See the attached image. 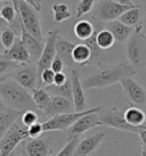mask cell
<instances>
[{
  "instance_id": "1",
  "label": "cell",
  "mask_w": 146,
  "mask_h": 156,
  "mask_svg": "<svg viewBox=\"0 0 146 156\" xmlns=\"http://www.w3.org/2000/svg\"><path fill=\"white\" fill-rule=\"evenodd\" d=\"M136 74L137 71L129 63H118L114 65L102 67L99 72L85 79L82 84L85 89H103L121 83L123 80L133 78Z\"/></svg>"
},
{
  "instance_id": "2",
  "label": "cell",
  "mask_w": 146,
  "mask_h": 156,
  "mask_svg": "<svg viewBox=\"0 0 146 156\" xmlns=\"http://www.w3.org/2000/svg\"><path fill=\"white\" fill-rule=\"evenodd\" d=\"M0 98L5 105L22 112L38 109L30 91L10 78L0 79Z\"/></svg>"
},
{
  "instance_id": "3",
  "label": "cell",
  "mask_w": 146,
  "mask_h": 156,
  "mask_svg": "<svg viewBox=\"0 0 146 156\" xmlns=\"http://www.w3.org/2000/svg\"><path fill=\"white\" fill-rule=\"evenodd\" d=\"M143 29V25L137 26L126 44V56L137 72L146 69V34Z\"/></svg>"
},
{
  "instance_id": "4",
  "label": "cell",
  "mask_w": 146,
  "mask_h": 156,
  "mask_svg": "<svg viewBox=\"0 0 146 156\" xmlns=\"http://www.w3.org/2000/svg\"><path fill=\"white\" fill-rule=\"evenodd\" d=\"M12 1L16 8L17 18L21 21L22 25L41 42H46L38 10L25 0H12Z\"/></svg>"
},
{
  "instance_id": "5",
  "label": "cell",
  "mask_w": 146,
  "mask_h": 156,
  "mask_svg": "<svg viewBox=\"0 0 146 156\" xmlns=\"http://www.w3.org/2000/svg\"><path fill=\"white\" fill-rule=\"evenodd\" d=\"M29 138L27 126H24L20 119L0 139V156H9Z\"/></svg>"
},
{
  "instance_id": "6",
  "label": "cell",
  "mask_w": 146,
  "mask_h": 156,
  "mask_svg": "<svg viewBox=\"0 0 146 156\" xmlns=\"http://www.w3.org/2000/svg\"><path fill=\"white\" fill-rule=\"evenodd\" d=\"M103 109L104 106H97V107L88 108L83 112H73L57 115V116L52 117L45 123H42L43 130H45V132H52V131H65L66 132L82 116H85L87 114H90V113H100Z\"/></svg>"
},
{
  "instance_id": "7",
  "label": "cell",
  "mask_w": 146,
  "mask_h": 156,
  "mask_svg": "<svg viewBox=\"0 0 146 156\" xmlns=\"http://www.w3.org/2000/svg\"><path fill=\"white\" fill-rule=\"evenodd\" d=\"M99 119L102 121L103 126H108L112 129H116V130L123 131V132H128V133H136L138 134L141 131L145 128L144 126H130L125 119V112H122L121 109L116 108V107H111V108L104 109L100 113H98Z\"/></svg>"
},
{
  "instance_id": "8",
  "label": "cell",
  "mask_w": 146,
  "mask_h": 156,
  "mask_svg": "<svg viewBox=\"0 0 146 156\" xmlns=\"http://www.w3.org/2000/svg\"><path fill=\"white\" fill-rule=\"evenodd\" d=\"M131 8L133 7L122 6L112 0H100L94 8L93 20H96L104 24L114 22V21H118L126 12H128Z\"/></svg>"
},
{
  "instance_id": "9",
  "label": "cell",
  "mask_w": 146,
  "mask_h": 156,
  "mask_svg": "<svg viewBox=\"0 0 146 156\" xmlns=\"http://www.w3.org/2000/svg\"><path fill=\"white\" fill-rule=\"evenodd\" d=\"M6 78L13 79L14 81H16L20 86L30 92L40 88V75L37 64H26L18 66Z\"/></svg>"
},
{
  "instance_id": "10",
  "label": "cell",
  "mask_w": 146,
  "mask_h": 156,
  "mask_svg": "<svg viewBox=\"0 0 146 156\" xmlns=\"http://www.w3.org/2000/svg\"><path fill=\"white\" fill-rule=\"evenodd\" d=\"M52 140V136L46 134L35 139L29 138L18 149L20 156H52L54 152Z\"/></svg>"
},
{
  "instance_id": "11",
  "label": "cell",
  "mask_w": 146,
  "mask_h": 156,
  "mask_svg": "<svg viewBox=\"0 0 146 156\" xmlns=\"http://www.w3.org/2000/svg\"><path fill=\"white\" fill-rule=\"evenodd\" d=\"M126 101L131 107H146V90L133 78H128L120 83Z\"/></svg>"
},
{
  "instance_id": "12",
  "label": "cell",
  "mask_w": 146,
  "mask_h": 156,
  "mask_svg": "<svg viewBox=\"0 0 146 156\" xmlns=\"http://www.w3.org/2000/svg\"><path fill=\"white\" fill-rule=\"evenodd\" d=\"M60 38L58 34V30H52L48 32L47 38H46V42H45V48L41 54V57L39 58L37 62V67L39 71V75L42 73L45 69H50L54 59L56 58L57 54H56V44L57 40Z\"/></svg>"
},
{
  "instance_id": "13",
  "label": "cell",
  "mask_w": 146,
  "mask_h": 156,
  "mask_svg": "<svg viewBox=\"0 0 146 156\" xmlns=\"http://www.w3.org/2000/svg\"><path fill=\"white\" fill-rule=\"evenodd\" d=\"M98 126H103L102 121L99 119L98 113H90L87 114L81 119H79L74 124H73L69 130L66 131V138L68 141L72 140L75 138H80V136L86 133L87 131L98 128Z\"/></svg>"
},
{
  "instance_id": "14",
  "label": "cell",
  "mask_w": 146,
  "mask_h": 156,
  "mask_svg": "<svg viewBox=\"0 0 146 156\" xmlns=\"http://www.w3.org/2000/svg\"><path fill=\"white\" fill-rule=\"evenodd\" d=\"M1 58L6 61L15 62L20 65H26V64H33L31 56L25 46L23 44L21 38H17L13 44V47L9 49H5L1 54Z\"/></svg>"
},
{
  "instance_id": "15",
  "label": "cell",
  "mask_w": 146,
  "mask_h": 156,
  "mask_svg": "<svg viewBox=\"0 0 146 156\" xmlns=\"http://www.w3.org/2000/svg\"><path fill=\"white\" fill-rule=\"evenodd\" d=\"M104 139H105V132L90 134L83 139H80L77 149L74 152V156H93L97 152Z\"/></svg>"
},
{
  "instance_id": "16",
  "label": "cell",
  "mask_w": 146,
  "mask_h": 156,
  "mask_svg": "<svg viewBox=\"0 0 146 156\" xmlns=\"http://www.w3.org/2000/svg\"><path fill=\"white\" fill-rule=\"evenodd\" d=\"M70 80L72 83V95H73V104L75 112H83L87 111V100L85 95V88L82 84L79 73L75 69L70 72Z\"/></svg>"
},
{
  "instance_id": "17",
  "label": "cell",
  "mask_w": 146,
  "mask_h": 156,
  "mask_svg": "<svg viewBox=\"0 0 146 156\" xmlns=\"http://www.w3.org/2000/svg\"><path fill=\"white\" fill-rule=\"evenodd\" d=\"M21 22V21H20ZM21 27V40L23 44L25 46V48L27 49V51L30 54L31 59L33 64H37V62L39 61V58L41 57V54L43 51V48H45V42H41L40 40H38L35 35H32L26 30L24 26L20 25Z\"/></svg>"
},
{
  "instance_id": "18",
  "label": "cell",
  "mask_w": 146,
  "mask_h": 156,
  "mask_svg": "<svg viewBox=\"0 0 146 156\" xmlns=\"http://www.w3.org/2000/svg\"><path fill=\"white\" fill-rule=\"evenodd\" d=\"M73 112H75V108H74V104H73L72 100L66 99L64 97H60V96H52L50 104L45 109L43 114L52 119V117L57 116V115Z\"/></svg>"
},
{
  "instance_id": "19",
  "label": "cell",
  "mask_w": 146,
  "mask_h": 156,
  "mask_svg": "<svg viewBox=\"0 0 146 156\" xmlns=\"http://www.w3.org/2000/svg\"><path fill=\"white\" fill-rule=\"evenodd\" d=\"M22 111L12 108L0 101V136L2 137L10 126L15 124L23 115Z\"/></svg>"
},
{
  "instance_id": "20",
  "label": "cell",
  "mask_w": 146,
  "mask_h": 156,
  "mask_svg": "<svg viewBox=\"0 0 146 156\" xmlns=\"http://www.w3.org/2000/svg\"><path fill=\"white\" fill-rule=\"evenodd\" d=\"M104 26L114 35L115 41L119 44H125V42L127 44V41L133 35L135 29H136V27H130V26L121 23L119 20L114 21V22L106 23V24H104Z\"/></svg>"
},
{
  "instance_id": "21",
  "label": "cell",
  "mask_w": 146,
  "mask_h": 156,
  "mask_svg": "<svg viewBox=\"0 0 146 156\" xmlns=\"http://www.w3.org/2000/svg\"><path fill=\"white\" fill-rule=\"evenodd\" d=\"M74 47H75V44H72L69 40L62 38V37H60L58 40H57V44H56V54H57V57L63 61L65 67L71 69L75 64L74 61H73V56H72Z\"/></svg>"
},
{
  "instance_id": "22",
  "label": "cell",
  "mask_w": 146,
  "mask_h": 156,
  "mask_svg": "<svg viewBox=\"0 0 146 156\" xmlns=\"http://www.w3.org/2000/svg\"><path fill=\"white\" fill-rule=\"evenodd\" d=\"M142 6L141 5H137L136 7L129 9L128 12H126L120 18L119 21L121 23H123L126 25L130 26V27H137L139 25H143L142 24Z\"/></svg>"
},
{
  "instance_id": "23",
  "label": "cell",
  "mask_w": 146,
  "mask_h": 156,
  "mask_svg": "<svg viewBox=\"0 0 146 156\" xmlns=\"http://www.w3.org/2000/svg\"><path fill=\"white\" fill-rule=\"evenodd\" d=\"M73 30H74L75 37L83 42V41H86L93 37V34L95 33V25L94 23L88 21V20H80L74 25Z\"/></svg>"
},
{
  "instance_id": "24",
  "label": "cell",
  "mask_w": 146,
  "mask_h": 156,
  "mask_svg": "<svg viewBox=\"0 0 146 156\" xmlns=\"http://www.w3.org/2000/svg\"><path fill=\"white\" fill-rule=\"evenodd\" d=\"M72 56L75 64L82 66L89 65L91 61V50L87 44L82 42V44H75Z\"/></svg>"
},
{
  "instance_id": "25",
  "label": "cell",
  "mask_w": 146,
  "mask_h": 156,
  "mask_svg": "<svg viewBox=\"0 0 146 156\" xmlns=\"http://www.w3.org/2000/svg\"><path fill=\"white\" fill-rule=\"evenodd\" d=\"M125 119L130 126H144L146 121V113L139 107H129L125 111Z\"/></svg>"
},
{
  "instance_id": "26",
  "label": "cell",
  "mask_w": 146,
  "mask_h": 156,
  "mask_svg": "<svg viewBox=\"0 0 146 156\" xmlns=\"http://www.w3.org/2000/svg\"><path fill=\"white\" fill-rule=\"evenodd\" d=\"M33 101H35V106L39 111L45 112V109L48 107V105L50 104L52 100V95L48 92L45 88H38L35 91L31 92Z\"/></svg>"
},
{
  "instance_id": "27",
  "label": "cell",
  "mask_w": 146,
  "mask_h": 156,
  "mask_svg": "<svg viewBox=\"0 0 146 156\" xmlns=\"http://www.w3.org/2000/svg\"><path fill=\"white\" fill-rule=\"evenodd\" d=\"M46 90L52 96H60V97H64L66 99H70L73 101V95H72V83L71 80L69 79V81L63 84V86H49V87L45 88Z\"/></svg>"
},
{
  "instance_id": "28",
  "label": "cell",
  "mask_w": 146,
  "mask_h": 156,
  "mask_svg": "<svg viewBox=\"0 0 146 156\" xmlns=\"http://www.w3.org/2000/svg\"><path fill=\"white\" fill-rule=\"evenodd\" d=\"M0 15L2 21L8 23L9 25H12L16 20H17V12L14 6L13 1H5L1 2V10H0Z\"/></svg>"
},
{
  "instance_id": "29",
  "label": "cell",
  "mask_w": 146,
  "mask_h": 156,
  "mask_svg": "<svg viewBox=\"0 0 146 156\" xmlns=\"http://www.w3.org/2000/svg\"><path fill=\"white\" fill-rule=\"evenodd\" d=\"M52 10L54 13V21L56 23H62L69 20L72 15L69 9V6L64 2H57L52 6Z\"/></svg>"
},
{
  "instance_id": "30",
  "label": "cell",
  "mask_w": 146,
  "mask_h": 156,
  "mask_svg": "<svg viewBox=\"0 0 146 156\" xmlns=\"http://www.w3.org/2000/svg\"><path fill=\"white\" fill-rule=\"evenodd\" d=\"M17 40V34L14 31L12 26H2L1 30V44L4 46L5 49H9L13 47L15 41Z\"/></svg>"
},
{
  "instance_id": "31",
  "label": "cell",
  "mask_w": 146,
  "mask_h": 156,
  "mask_svg": "<svg viewBox=\"0 0 146 156\" xmlns=\"http://www.w3.org/2000/svg\"><path fill=\"white\" fill-rule=\"evenodd\" d=\"M95 2H96V0H80L77 6V9H75V12H77L75 16L78 18H80L83 15H87L90 12H93Z\"/></svg>"
},
{
  "instance_id": "32",
  "label": "cell",
  "mask_w": 146,
  "mask_h": 156,
  "mask_svg": "<svg viewBox=\"0 0 146 156\" xmlns=\"http://www.w3.org/2000/svg\"><path fill=\"white\" fill-rule=\"evenodd\" d=\"M80 141V138L72 139L66 143V145L63 146V148L60 149V152L57 153L55 156H74V152L77 149L78 144Z\"/></svg>"
},
{
  "instance_id": "33",
  "label": "cell",
  "mask_w": 146,
  "mask_h": 156,
  "mask_svg": "<svg viewBox=\"0 0 146 156\" xmlns=\"http://www.w3.org/2000/svg\"><path fill=\"white\" fill-rule=\"evenodd\" d=\"M56 73L52 69H45L42 73H40V88H46L53 86L55 82Z\"/></svg>"
},
{
  "instance_id": "34",
  "label": "cell",
  "mask_w": 146,
  "mask_h": 156,
  "mask_svg": "<svg viewBox=\"0 0 146 156\" xmlns=\"http://www.w3.org/2000/svg\"><path fill=\"white\" fill-rule=\"evenodd\" d=\"M38 119L39 116L35 111H26V112L23 113V115L21 117V121L24 126L29 128V126L38 123Z\"/></svg>"
},
{
  "instance_id": "35",
  "label": "cell",
  "mask_w": 146,
  "mask_h": 156,
  "mask_svg": "<svg viewBox=\"0 0 146 156\" xmlns=\"http://www.w3.org/2000/svg\"><path fill=\"white\" fill-rule=\"evenodd\" d=\"M27 132H29V137L32 139H35V138H39V137H41L42 133H45V130H43V124L42 123H35L33 126H31L27 128Z\"/></svg>"
},
{
  "instance_id": "36",
  "label": "cell",
  "mask_w": 146,
  "mask_h": 156,
  "mask_svg": "<svg viewBox=\"0 0 146 156\" xmlns=\"http://www.w3.org/2000/svg\"><path fill=\"white\" fill-rule=\"evenodd\" d=\"M69 79H70V75H66L64 72L56 73L54 84H55V86H58V87H60V86H63V84H65V83L69 81Z\"/></svg>"
},
{
  "instance_id": "37",
  "label": "cell",
  "mask_w": 146,
  "mask_h": 156,
  "mask_svg": "<svg viewBox=\"0 0 146 156\" xmlns=\"http://www.w3.org/2000/svg\"><path fill=\"white\" fill-rule=\"evenodd\" d=\"M138 138L142 148V156H146V126L138 133Z\"/></svg>"
},
{
  "instance_id": "38",
  "label": "cell",
  "mask_w": 146,
  "mask_h": 156,
  "mask_svg": "<svg viewBox=\"0 0 146 156\" xmlns=\"http://www.w3.org/2000/svg\"><path fill=\"white\" fill-rule=\"evenodd\" d=\"M64 67H65V65H64V63H63V61L56 56V58L54 59V62H53L50 69H52L55 73H60V72H63V69H64Z\"/></svg>"
},
{
  "instance_id": "39",
  "label": "cell",
  "mask_w": 146,
  "mask_h": 156,
  "mask_svg": "<svg viewBox=\"0 0 146 156\" xmlns=\"http://www.w3.org/2000/svg\"><path fill=\"white\" fill-rule=\"evenodd\" d=\"M112 1H114L119 5H122V6H129V7H136L137 6V4L133 2V0H112Z\"/></svg>"
},
{
  "instance_id": "40",
  "label": "cell",
  "mask_w": 146,
  "mask_h": 156,
  "mask_svg": "<svg viewBox=\"0 0 146 156\" xmlns=\"http://www.w3.org/2000/svg\"><path fill=\"white\" fill-rule=\"evenodd\" d=\"M9 156H20V153H18V151H15V152L12 153Z\"/></svg>"
}]
</instances>
